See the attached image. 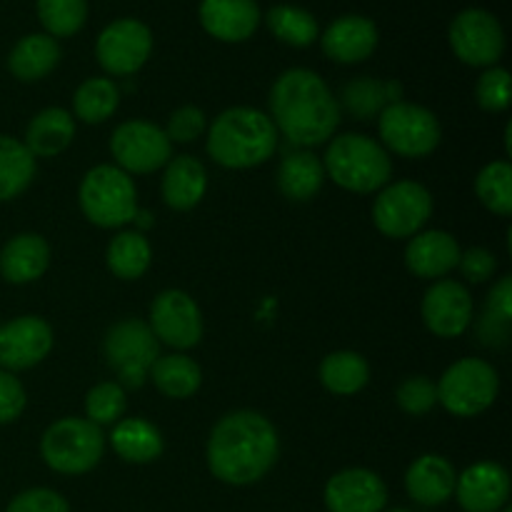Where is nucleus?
Segmentation results:
<instances>
[{"label": "nucleus", "instance_id": "obj_27", "mask_svg": "<svg viewBox=\"0 0 512 512\" xmlns=\"http://www.w3.org/2000/svg\"><path fill=\"white\" fill-rule=\"evenodd\" d=\"M403 85L398 80L380 78H355L340 93V103L355 120H373L383 113L388 105L400 103Z\"/></svg>", "mask_w": 512, "mask_h": 512}, {"label": "nucleus", "instance_id": "obj_8", "mask_svg": "<svg viewBox=\"0 0 512 512\" xmlns=\"http://www.w3.org/2000/svg\"><path fill=\"white\" fill-rule=\"evenodd\" d=\"M435 390H438V403H443L448 413L458 418H475L495 403L500 378L498 370L485 360L463 358L445 370Z\"/></svg>", "mask_w": 512, "mask_h": 512}, {"label": "nucleus", "instance_id": "obj_10", "mask_svg": "<svg viewBox=\"0 0 512 512\" xmlns=\"http://www.w3.org/2000/svg\"><path fill=\"white\" fill-rule=\"evenodd\" d=\"M433 215V195L425 185L400 180L375 198L373 223L388 238H413Z\"/></svg>", "mask_w": 512, "mask_h": 512}, {"label": "nucleus", "instance_id": "obj_21", "mask_svg": "<svg viewBox=\"0 0 512 512\" xmlns=\"http://www.w3.org/2000/svg\"><path fill=\"white\" fill-rule=\"evenodd\" d=\"M455 473L453 463L443 455H420L405 473V490L410 498L425 508H438L448 503L455 493Z\"/></svg>", "mask_w": 512, "mask_h": 512}, {"label": "nucleus", "instance_id": "obj_19", "mask_svg": "<svg viewBox=\"0 0 512 512\" xmlns=\"http://www.w3.org/2000/svg\"><path fill=\"white\" fill-rule=\"evenodd\" d=\"M320 43L323 53L335 63H363L378 48V28L363 15H343L328 25Z\"/></svg>", "mask_w": 512, "mask_h": 512}, {"label": "nucleus", "instance_id": "obj_33", "mask_svg": "<svg viewBox=\"0 0 512 512\" xmlns=\"http://www.w3.org/2000/svg\"><path fill=\"white\" fill-rule=\"evenodd\" d=\"M35 170L38 165L25 143L0 135V203L18 198L33 183Z\"/></svg>", "mask_w": 512, "mask_h": 512}, {"label": "nucleus", "instance_id": "obj_34", "mask_svg": "<svg viewBox=\"0 0 512 512\" xmlns=\"http://www.w3.org/2000/svg\"><path fill=\"white\" fill-rule=\"evenodd\" d=\"M265 23L280 43L293 48H308L318 40V20L298 5H275L265 15Z\"/></svg>", "mask_w": 512, "mask_h": 512}, {"label": "nucleus", "instance_id": "obj_30", "mask_svg": "<svg viewBox=\"0 0 512 512\" xmlns=\"http://www.w3.org/2000/svg\"><path fill=\"white\" fill-rule=\"evenodd\" d=\"M148 378H153L155 388L163 395L173 400H185L190 395L198 393L200 383H203V373L200 365L193 358L180 353L160 355L150 368Z\"/></svg>", "mask_w": 512, "mask_h": 512}, {"label": "nucleus", "instance_id": "obj_15", "mask_svg": "<svg viewBox=\"0 0 512 512\" xmlns=\"http://www.w3.org/2000/svg\"><path fill=\"white\" fill-rule=\"evenodd\" d=\"M53 350V328L38 315H23L0 328V368L15 373L43 363Z\"/></svg>", "mask_w": 512, "mask_h": 512}, {"label": "nucleus", "instance_id": "obj_11", "mask_svg": "<svg viewBox=\"0 0 512 512\" xmlns=\"http://www.w3.org/2000/svg\"><path fill=\"white\" fill-rule=\"evenodd\" d=\"M448 40L453 53L473 68H493L505 53L503 25L483 8H468L455 15Z\"/></svg>", "mask_w": 512, "mask_h": 512}, {"label": "nucleus", "instance_id": "obj_1", "mask_svg": "<svg viewBox=\"0 0 512 512\" xmlns=\"http://www.w3.org/2000/svg\"><path fill=\"white\" fill-rule=\"evenodd\" d=\"M280 453L278 430L255 410H235L218 420L208 440V468L220 483L253 485Z\"/></svg>", "mask_w": 512, "mask_h": 512}, {"label": "nucleus", "instance_id": "obj_25", "mask_svg": "<svg viewBox=\"0 0 512 512\" xmlns=\"http://www.w3.org/2000/svg\"><path fill=\"white\" fill-rule=\"evenodd\" d=\"M60 55L63 53H60L58 40L50 38L48 33H33L13 45L8 55V68L18 80L33 83L58 68Z\"/></svg>", "mask_w": 512, "mask_h": 512}, {"label": "nucleus", "instance_id": "obj_24", "mask_svg": "<svg viewBox=\"0 0 512 512\" xmlns=\"http://www.w3.org/2000/svg\"><path fill=\"white\" fill-rule=\"evenodd\" d=\"M208 190L205 165L193 155H178L168 160L163 175V200L173 210H193Z\"/></svg>", "mask_w": 512, "mask_h": 512}, {"label": "nucleus", "instance_id": "obj_39", "mask_svg": "<svg viewBox=\"0 0 512 512\" xmlns=\"http://www.w3.org/2000/svg\"><path fill=\"white\" fill-rule=\"evenodd\" d=\"M475 95H478V105L488 113H503L510 105V73L505 68L485 70L480 75L478 85H475Z\"/></svg>", "mask_w": 512, "mask_h": 512}, {"label": "nucleus", "instance_id": "obj_49", "mask_svg": "<svg viewBox=\"0 0 512 512\" xmlns=\"http://www.w3.org/2000/svg\"><path fill=\"white\" fill-rule=\"evenodd\" d=\"M500 512H512V510H510V508H503V510H500Z\"/></svg>", "mask_w": 512, "mask_h": 512}, {"label": "nucleus", "instance_id": "obj_2", "mask_svg": "<svg viewBox=\"0 0 512 512\" xmlns=\"http://www.w3.org/2000/svg\"><path fill=\"white\" fill-rule=\"evenodd\" d=\"M275 130L293 145L315 148L333 138L340 125V105L328 83L308 68H290L270 90Z\"/></svg>", "mask_w": 512, "mask_h": 512}, {"label": "nucleus", "instance_id": "obj_38", "mask_svg": "<svg viewBox=\"0 0 512 512\" xmlns=\"http://www.w3.org/2000/svg\"><path fill=\"white\" fill-rule=\"evenodd\" d=\"M125 390L120 383H100L85 395V420L103 428V425H115L125 415Z\"/></svg>", "mask_w": 512, "mask_h": 512}, {"label": "nucleus", "instance_id": "obj_4", "mask_svg": "<svg viewBox=\"0 0 512 512\" xmlns=\"http://www.w3.org/2000/svg\"><path fill=\"white\" fill-rule=\"evenodd\" d=\"M323 168L335 185L353 190V193L380 190L393 175L388 150L360 133H345L333 138V143L325 150Z\"/></svg>", "mask_w": 512, "mask_h": 512}, {"label": "nucleus", "instance_id": "obj_5", "mask_svg": "<svg viewBox=\"0 0 512 512\" xmlns=\"http://www.w3.org/2000/svg\"><path fill=\"white\" fill-rule=\"evenodd\" d=\"M80 210L98 228H120L138 213V190L133 178L115 165L88 170L80 183Z\"/></svg>", "mask_w": 512, "mask_h": 512}, {"label": "nucleus", "instance_id": "obj_40", "mask_svg": "<svg viewBox=\"0 0 512 512\" xmlns=\"http://www.w3.org/2000/svg\"><path fill=\"white\" fill-rule=\"evenodd\" d=\"M398 398L400 410H405L408 415L418 418V415L430 413L438 403V390H435V383L425 375H413V378L403 380L395 393Z\"/></svg>", "mask_w": 512, "mask_h": 512}, {"label": "nucleus", "instance_id": "obj_26", "mask_svg": "<svg viewBox=\"0 0 512 512\" xmlns=\"http://www.w3.org/2000/svg\"><path fill=\"white\" fill-rule=\"evenodd\" d=\"M75 138L73 115L63 108H45L35 115L25 130V148L33 158H55Z\"/></svg>", "mask_w": 512, "mask_h": 512}, {"label": "nucleus", "instance_id": "obj_20", "mask_svg": "<svg viewBox=\"0 0 512 512\" xmlns=\"http://www.w3.org/2000/svg\"><path fill=\"white\" fill-rule=\"evenodd\" d=\"M200 23L223 43H243L258 30L260 8L255 0H203Z\"/></svg>", "mask_w": 512, "mask_h": 512}, {"label": "nucleus", "instance_id": "obj_43", "mask_svg": "<svg viewBox=\"0 0 512 512\" xmlns=\"http://www.w3.org/2000/svg\"><path fill=\"white\" fill-rule=\"evenodd\" d=\"M25 403V388L20 385V380L15 378L8 370H0V425L13 423L23 415Z\"/></svg>", "mask_w": 512, "mask_h": 512}, {"label": "nucleus", "instance_id": "obj_17", "mask_svg": "<svg viewBox=\"0 0 512 512\" xmlns=\"http://www.w3.org/2000/svg\"><path fill=\"white\" fill-rule=\"evenodd\" d=\"M323 500L328 512H383L388 488L373 470L348 468L328 480Z\"/></svg>", "mask_w": 512, "mask_h": 512}, {"label": "nucleus", "instance_id": "obj_9", "mask_svg": "<svg viewBox=\"0 0 512 512\" xmlns=\"http://www.w3.org/2000/svg\"><path fill=\"white\" fill-rule=\"evenodd\" d=\"M383 143L403 158H425L440 145L443 130L433 110L415 103H393L378 115Z\"/></svg>", "mask_w": 512, "mask_h": 512}, {"label": "nucleus", "instance_id": "obj_29", "mask_svg": "<svg viewBox=\"0 0 512 512\" xmlns=\"http://www.w3.org/2000/svg\"><path fill=\"white\" fill-rule=\"evenodd\" d=\"M113 450L125 463L145 465L163 455V435L143 418H125L113 428Z\"/></svg>", "mask_w": 512, "mask_h": 512}, {"label": "nucleus", "instance_id": "obj_14", "mask_svg": "<svg viewBox=\"0 0 512 512\" xmlns=\"http://www.w3.org/2000/svg\"><path fill=\"white\" fill-rule=\"evenodd\" d=\"M148 325L158 343L175 350L195 348L203 338V315L198 303L183 290H163L150 305Z\"/></svg>", "mask_w": 512, "mask_h": 512}, {"label": "nucleus", "instance_id": "obj_12", "mask_svg": "<svg viewBox=\"0 0 512 512\" xmlns=\"http://www.w3.org/2000/svg\"><path fill=\"white\" fill-rule=\"evenodd\" d=\"M110 150L123 173L145 175L168 165L173 143L158 125L148 120H128L115 128Z\"/></svg>", "mask_w": 512, "mask_h": 512}, {"label": "nucleus", "instance_id": "obj_23", "mask_svg": "<svg viewBox=\"0 0 512 512\" xmlns=\"http://www.w3.org/2000/svg\"><path fill=\"white\" fill-rule=\"evenodd\" d=\"M50 248L45 238L35 233H20L0 250V275L13 285L38 280L48 270Z\"/></svg>", "mask_w": 512, "mask_h": 512}, {"label": "nucleus", "instance_id": "obj_35", "mask_svg": "<svg viewBox=\"0 0 512 512\" xmlns=\"http://www.w3.org/2000/svg\"><path fill=\"white\" fill-rule=\"evenodd\" d=\"M120 105V88L110 78H88L73 98V110L83 123H105Z\"/></svg>", "mask_w": 512, "mask_h": 512}, {"label": "nucleus", "instance_id": "obj_6", "mask_svg": "<svg viewBox=\"0 0 512 512\" xmlns=\"http://www.w3.org/2000/svg\"><path fill=\"white\" fill-rule=\"evenodd\" d=\"M105 435L85 418H63L50 425L40 440V455L55 473L83 475L100 463Z\"/></svg>", "mask_w": 512, "mask_h": 512}, {"label": "nucleus", "instance_id": "obj_47", "mask_svg": "<svg viewBox=\"0 0 512 512\" xmlns=\"http://www.w3.org/2000/svg\"><path fill=\"white\" fill-rule=\"evenodd\" d=\"M133 223L140 225V228H150V225H153V215H150L148 210H140L138 208V213H135Z\"/></svg>", "mask_w": 512, "mask_h": 512}, {"label": "nucleus", "instance_id": "obj_46", "mask_svg": "<svg viewBox=\"0 0 512 512\" xmlns=\"http://www.w3.org/2000/svg\"><path fill=\"white\" fill-rule=\"evenodd\" d=\"M508 335H510L508 323H500V320H493L488 318V315H483V320H480V338H483L485 345L508 343Z\"/></svg>", "mask_w": 512, "mask_h": 512}, {"label": "nucleus", "instance_id": "obj_36", "mask_svg": "<svg viewBox=\"0 0 512 512\" xmlns=\"http://www.w3.org/2000/svg\"><path fill=\"white\" fill-rule=\"evenodd\" d=\"M475 193H478L480 203L495 215H510L512 213V168L505 160H495L488 163L478 173L475 180Z\"/></svg>", "mask_w": 512, "mask_h": 512}, {"label": "nucleus", "instance_id": "obj_45", "mask_svg": "<svg viewBox=\"0 0 512 512\" xmlns=\"http://www.w3.org/2000/svg\"><path fill=\"white\" fill-rule=\"evenodd\" d=\"M485 315L500 323H508L512 320V275H505L498 283L493 285L488 295V303H485Z\"/></svg>", "mask_w": 512, "mask_h": 512}, {"label": "nucleus", "instance_id": "obj_48", "mask_svg": "<svg viewBox=\"0 0 512 512\" xmlns=\"http://www.w3.org/2000/svg\"><path fill=\"white\" fill-rule=\"evenodd\" d=\"M388 512H413V510H405V508H393V510H388Z\"/></svg>", "mask_w": 512, "mask_h": 512}, {"label": "nucleus", "instance_id": "obj_16", "mask_svg": "<svg viewBox=\"0 0 512 512\" xmlns=\"http://www.w3.org/2000/svg\"><path fill=\"white\" fill-rule=\"evenodd\" d=\"M423 323L438 338H458L473 323V298L458 280H438L423 298Z\"/></svg>", "mask_w": 512, "mask_h": 512}, {"label": "nucleus", "instance_id": "obj_42", "mask_svg": "<svg viewBox=\"0 0 512 512\" xmlns=\"http://www.w3.org/2000/svg\"><path fill=\"white\" fill-rule=\"evenodd\" d=\"M5 512H70L68 500L48 488H33L15 495Z\"/></svg>", "mask_w": 512, "mask_h": 512}, {"label": "nucleus", "instance_id": "obj_44", "mask_svg": "<svg viewBox=\"0 0 512 512\" xmlns=\"http://www.w3.org/2000/svg\"><path fill=\"white\" fill-rule=\"evenodd\" d=\"M460 270H463V278L468 283H485V280L493 278L495 268H498V260L493 258V253L485 248H470L465 253H460L458 260Z\"/></svg>", "mask_w": 512, "mask_h": 512}, {"label": "nucleus", "instance_id": "obj_32", "mask_svg": "<svg viewBox=\"0 0 512 512\" xmlns=\"http://www.w3.org/2000/svg\"><path fill=\"white\" fill-rule=\"evenodd\" d=\"M150 260H153V248H150L148 238L138 230L115 235L108 245V253H105L108 270L120 280L143 278L145 270L150 268Z\"/></svg>", "mask_w": 512, "mask_h": 512}, {"label": "nucleus", "instance_id": "obj_37", "mask_svg": "<svg viewBox=\"0 0 512 512\" xmlns=\"http://www.w3.org/2000/svg\"><path fill=\"white\" fill-rule=\"evenodd\" d=\"M38 18L50 38H68L88 20V0H38Z\"/></svg>", "mask_w": 512, "mask_h": 512}, {"label": "nucleus", "instance_id": "obj_22", "mask_svg": "<svg viewBox=\"0 0 512 512\" xmlns=\"http://www.w3.org/2000/svg\"><path fill=\"white\" fill-rule=\"evenodd\" d=\"M460 245L445 230H428V233L413 235L405 248V265L413 275L425 280L443 278L450 270L458 268Z\"/></svg>", "mask_w": 512, "mask_h": 512}, {"label": "nucleus", "instance_id": "obj_28", "mask_svg": "<svg viewBox=\"0 0 512 512\" xmlns=\"http://www.w3.org/2000/svg\"><path fill=\"white\" fill-rule=\"evenodd\" d=\"M325 168L323 160L310 150H293L283 158L278 168V188L293 203H305L315 198L323 188Z\"/></svg>", "mask_w": 512, "mask_h": 512}, {"label": "nucleus", "instance_id": "obj_3", "mask_svg": "<svg viewBox=\"0 0 512 512\" xmlns=\"http://www.w3.org/2000/svg\"><path fill=\"white\" fill-rule=\"evenodd\" d=\"M278 130L270 115L253 108H228L208 130V155L230 170H248L273 158Z\"/></svg>", "mask_w": 512, "mask_h": 512}, {"label": "nucleus", "instance_id": "obj_18", "mask_svg": "<svg viewBox=\"0 0 512 512\" xmlns=\"http://www.w3.org/2000/svg\"><path fill=\"white\" fill-rule=\"evenodd\" d=\"M455 495L465 512H500L510 498V475L498 463H475L458 475Z\"/></svg>", "mask_w": 512, "mask_h": 512}, {"label": "nucleus", "instance_id": "obj_41", "mask_svg": "<svg viewBox=\"0 0 512 512\" xmlns=\"http://www.w3.org/2000/svg\"><path fill=\"white\" fill-rule=\"evenodd\" d=\"M205 128H208V120H205L203 110L195 105H183L168 118L165 135L170 143H193L205 133Z\"/></svg>", "mask_w": 512, "mask_h": 512}, {"label": "nucleus", "instance_id": "obj_7", "mask_svg": "<svg viewBox=\"0 0 512 512\" xmlns=\"http://www.w3.org/2000/svg\"><path fill=\"white\" fill-rule=\"evenodd\" d=\"M158 340L143 320H120L105 333L103 353L108 368L118 375L123 388H143L150 368L160 358Z\"/></svg>", "mask_w": 512, "mask_h": 512}, {"label": "nucleus", "instance_id": "obj_13", "mask_svg": "<svg viewBox=\"0 0 512 512\" xmlns=\"http://www.w3.org/2000/svg\"><path fill=\"white\" fill-rule=\"evenodd\" d=\"M153 50V33L135 18H120L105 25L95 43V55L105 73L133 75L148 63Z\"/></svg>", "mask_w": 512, "mask_h": 512}, {"label": "nucleus", "instance_id": "obj_31", "mask_svg": "<svg viewBox=\"0 0 512 512\" xmlns=\"http://www.w3.org/2000/svg\"><path fill=\"white\" fill-rule=\"evenodd\" d=\"M370 365L368 360L353 350H338L325 355L320 363V383L333 395H355L368 385Z\"/></svg>", "mask_w": 512, "mask_h": 512}]
</instances>
